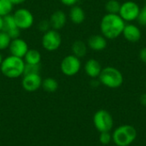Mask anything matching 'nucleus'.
<instances>
[{"label":"nucleus","instance_id":"f8f14e48","mask_svg":"<svg viewBox=\"0 0 146 146\" xmlns=\"http://www.w3.org/2000/svg\"><path fill=\"white\" fill-rule=\"evenodd\" d=\"M3 31L7 33L8 35L10 37L11 39L20 38V29L15 24V21L14 20L13 15H7L3 16Z\"/></svg>","mask_w":146,"mask_h":146},{"label":"nucleus","instance_id":"f257e3e1","mask_svg":"<svg viewBox=\"0 0 146 146\" xmlns=\"http://www.w3.org/2000/svg\"><path fill=\"white\" fill-rule=\"evenodd\" d=\"M125 21L118 14H106L101 20L100 29L103 36L114 39L122 34Z\"/></svg>","mask_w":146,"mask_h":146},{"label":"nucleus","instance_id":"f704fd0d","mask_svg":"<svg viewBox=\"0 0 146 146\" xmlns=\"http://www.w3.org/2000/svg\"><path fill=\"white\" fill-rule=\"evenodd\" d=\"M145 5H146V2H145Z\"/></svg>","mask_w":146,"mask_h":146},{"label":"nucleus","instance_id":"5701e85b","mask_svg":"<svg viewBox=\"0 0 146 146\" xmlns=\"http://www.w3.org/2000/svg\"><path fill=\"white\" fill-rule=\"evenodd\" d=\"M39 71H40V65L39 64H28V63H25L23 75L37 74H39Z\"/></svg>","mask_w":146,"mask_h":146},{"label":"nucleus","instance_id":"4468645a","mask_svg":"<svg viewBox=\"0 0 146 146\" xmlns=\"http://www.w3.org/2000/svg\"><path fill=\"white\" fill-rule=\"evenodd\" d=\"M49 21L51 28L58 31L65 26L67 22V15L62 10H56L52 13Z\"/></svg>","mask_w":146,"mask_h":146},{"label":"nucleus","instance_id":"ddd939ff","mask_svg":"<svg viewBox=\"0 0 146 146\" xmlns=\"http://www.w3.org/2000/svg\"><path fill=\"white\" fill-rule=\"evenodd\" d=\"M122 35L127 41L136 43L141 38V31L133 24H127L124 27Z\"/></svg>","mask_w":146,"mask_h":146},{"label":"nucleus","instance_id":"a211bd4d","mask_svg":"<svg viewBox=\"0 0 146 146\" xmlns=\"http://www.w3.org/2000/svg\"><path fill=\"white\" fill-rule=\"evenodd\" d=\"M41 54L38 50L34 49H29L26 55L23 57L25 63L28 64H40L41 62Z\"/></svg>","mask_w":146,"mask_h":146},{"label":"nucleus","instance_id":"412c9836","mask_svg":"<svg viewBox=\"0 0 146 146\" xmlns=\"http://www.w3.org/2000/svg\"><path fill=\"white\" fill-rule=\"evenodd\" d=\"M121 5L117 0H109L105 3V9L108 14H119Z\"/></svg>","mask_w":146,"mask_h":146},{"label":"nucleus","instance_id":"7c9ffc66","mask_svg":"<svg viewBox=\"0 0 146 146\" xmlns=\"http://www.w3.org/2000/svg\"><path fill=\"white\" fill-rule=\"evenodd\" d=\"M10 1L13 3V5H17V4H21V3H25L27 0H10Z\"/></svg>","mask_w":146,"mask_h":146},{"label":"nucleus","instance_id":"72a5a7b5","mask_svg":"<svg viewBox=\"0 0 146 146\" xmlns=\"http://www.w3.org/2000/svg\"><path fill=\"white\" fill-rule=\"evenodd\" d=\"M145 89H146V82H145Z\"/></svg>","mask_w":146,"mask_h":146},{"label":"nucleus","instance_id":"473e14b6","mask_svg":"<svg viewBox=\"0 0 146 146\" xmlns=\"http://www.w3.org/2000/svg\"><path fill=\"white\" fill-rule=\"evenodd\" d=\"M3 56H2V55H1V53H0V66H1V64H2V62H3Z\"/></svg>","mask_w":146,"mask_h":146},{"label":"nucleus","instance_id":"b1692460","mask_svg":"<svg viewBox=\"0 0 146 146\" xmlns=\"http://www.w3.org/2000/svg\"><path fill=\"white\" fill-rule=\"evenodd\" d=\"M10 42L11 38L8 33L3 31H0V50H3L9 48Z\"/></svg>","mask_w":146,"mask_h":146},{"label":"nucleus","instance_id":"dca6fc26","mask_svg":"<svg viewBox=\"0 0 146 146\" xmlns=\"http://www.w3.org/2000/svg\"><path fill=\"white\" fill-rule=\"evenodd\" d=\"M89 48L96 51L104 50L107 46L106 38L103 35H92L88 38L87 41Z\"/></svg>","mask_w":146,"mask_h":146},{"label":"nucleus","instance_id":"c85d7f7f","mask_svg":"<svg viewBox=\"0 0 146 146\" xmlns=\"http://www.w3.org/2000/svg\"><path fill=\"white\" fill-rule=\"evenodd\" d=\"M139 58L140 60L146 64V47H144L140 51H139Z\"/></svg>","mask_w":146,"mask_h":146},{"label":"nucleus","instance_id":"a878e982","mask_svg":"<svg viewBox=\"0 0 146 146\" xmlns=\"http://www.w3.org/2000/svg\"><path fill=\"white\" fill-rule=\"evenodd\" d=\"M137 20H138L139 24H141L143 26H146V5H145L140 9V12L139 14Z\"/></svg>","mask_w":146,"mask_h":146},{"label":"nucleus","instance_id":"20e7f679","mask_svg":"<svg viewBox=\"0 0 146 146\" xmlns=\"http://www.w3.org/2000/svg\"><path fill=\"white\" fill-rule=\"evenodd\" d=\"M98 78L101 84L112 89L120 87L123 83V75L121 72L114 67L102 68Z\"/></svg>","mask_w":146,"mask_h":146},{"label":"nucleus","instance_id":"39448f33","mask_svg":"<svg viewBox=\"0 0 146 146\" xmlns=\"http://www.w3.org/2000/svg\"><path fill=\"white\" fill-rule=\"evenodd\" d=\"M93 124L95 128L100 133L110 132L114 126L113 116L109 111L99 110L93 115Z\"/></svg>","mask_w":146,"mask_h":146},{"label":"nucleus","instance_id":"423d86ee","mask_svg":"<svg viewBox=\"0 0 146 146\" xmlns=\"http://www.w3.org/2000/svg\"><path fill=\"white\" fill-rule=\"evenodd\" d=\"M41 42L44 50L55 51L58 50L62 44V36L57 30L50 29L44 33Z\"/></svg>","mask_w":146,"mask_h":146},{"label":"nucleus","instance_id":"9d476101","mask_svg":"<svg viewBox=\"0 0 146 146\" xmlns=\"http://www.w3.org/2000/svg\"><path fill=\"white\" fill-rule=\"evenodd\" d=\"M9 49L12 56L21 58H23L26 53L27 52V50H29L27 43L21 38L11 39Z\"/></svg>","mask_w":146,"mask_h":146},{"label":"nucleus","instance_id":"aec40b11","mask_svg":"<svg viewBox=\"0 0 146 146\" xmlns=\"http://www.w3.org/2000/svg\"><path fill=\"white\" fill-rule=\"evenodd\" d=\"M42 88L46 92H55L58 89V82L53 78H46L42 80Z\"/></svg>","mask_w":146,"mask_h":146},{"label":"nucleus","instance_id":"7ed1b4c3","mask_svg":"<svg viewBox=\"0 0 146 146\" xmlns=\"http://www.w3.org/2000/svg\"><path fill=\"white\" fill-rule=\"evenodd\" d=\"M137 138V130L132 125H121L115 129L112 140L117 146H129Z\"/></svg>","mask_w":146,"mask_h":146},{"label":"nucleus","instance_id":"f3484780","mask_svg":"<svg viewBox=\"0 0 146 146\" xmlns=\"http://www.w3.org/2000/svg\"><path fill=\"white\" fill-rule=\"evenodd\" d=\"M69 18L71 21L74 24H81L86 18V14L83 9L78 5H74L71 7L69 11Z\"/></svg>","mask_w":146,"mask_h":146},{"label":"nucleus","instance_id":"6e6552de","mask_svg":"<svg viewBox=\"0 0 146 146\" xmlns=\"http://www.w3.org/2000/svg\"><path fill=\"white\" fill-rule=\"evenodd\" d=\"M16 26L20 30H26L30 28L34 21V17L32 12L27 9H18L13 15Z\"/></svg>","mask_w":146,"mask_h":146},{"label":"nucleus","instance_id":"0eeeda50","mask_svg":"<svg viewBox=\"0 0 146 146\" xmlns=\"http://www.w3.org/2000/svg\"><path fill=\"white\" fill-rule=\"evenodd\" d=\"M60 68L62 73L66 76H74L80 70L81 62L79 57L74 55H68L62 59Z\"/></svg>","mask_w":146,"mask_h":146},{"label":"nucleus","instance_id":"1a4fd4ad","mask_svg":"<svg viewBox=\"0 0 146 146\" xmlns=\"http://www.w3.org/2000/svg\"><path fill=\"white\" fill-rule=\"evenodd\" d=\"M139 12L140 8L135 2L127 1L121 5L118 15L123 19L124 21L130 22L138 19Z\"/></svg>","mask_w":146,"mask_h":146},{"label":"nucleus","instance_id":"2eb2a0df","mask_svg":"<svg viewBox=\"0 0 146 146\" xmlns=\"http://www.w3.org/2000/svg\"><path fill=\"white\" fill-rule=\"evenodd\" d=\"M101 71H102L101 64L96 59L91 58L85 64V72H86V74L89 77H91L92 79L98 78L99 76Z\"/></svg>","mask_w":146,"mask_h":146},{"label":"nucleus","instance_id":"f03ea898","mask_svg":"<svg viewBox=\"0 0 146 146\" xmlns=\"http://www.w3.org/2000/svg\"><path fill=\"white\" fill-rule=\"evenodd\" d=\"M25 62L23 58L15 56H9L4 58L0 66L2 74L9 79H16L23 75Z\"/></svg>","mask_w":146,"mask_h":146},{"label":"nucleus","instance_id":"6ab92c4d","mask_svg":"<svg viewBox=\"0 0 146 146\" xmlns=\"http://www.w3.org/2000/svg\"><path fill=\"white\" fill-rule=\"evenodd\" d=\"M72 52L73 55L79 58L84 57L87 52V46L83 41L75 40L72 44Z\"/></svg>","mask_w":146,"mask_h":146},{"label":"nucleus","instance_id":"9b49d317","mask_svg":"<svg viewBox=\"0 0 146 146\" xmlns=\"http://www.w3.org/2000/svg\"><path fill=\"white\" fill-rule=\"evenodd\" d=\"M42 78L39 74L24 75L22 79V87L25 91L33 92L38 90L42 86Z\"/></svg>","mask_w":146,"mask_h":146},{"label":"nucleus","instance_id":"2f4dec72","mask_svg":"<svg viewBox=\"0 0 146 146\" xmlns=\"http://www.w3.org/2000/svg\"><path fill=\"white\" fill-rule=\"evenodd\" d=\"M3 17L0 15V31H3Z\"/></svg>","mask_w":146,"mask_h":146},{"label":"nucleus","instance_id":"cd10ccee","mask_svg":"<svg viewBox=\"0 0 146 146\" xmlns=\"http://www.w3.org/2000/svg\"><path fill=\"white\" fill-rule=\"evenodd\" d=\"M79 0H60V2L62 3H63L64 5L66 6H74V5H76V3H78Z\"/></svg>","mask_w":146,"mask_h":146},{"label":"nucleus","instance_id":"bb28decb","mask_svg":"<svg viewBox=\"0 0 146 146\" xmlns=\"http://www.w3.org/2000/svg\"><path fill=\"white\" fill-rule=\"evenodd\" d=\"M50 21H47V20H43L41 21L39 23H38V29L44 33L47 32L48 30L50 29Z\"/></svg>","mask_w":146,"mask_h":146},{"label":"nucleus","instance_id":"4be33fe9","mask_svg":"<svg viewBox=\"0 0 146 146\" xmlns=\"http://www.w3.org/2000/svg\"><path fill=\"white\" fill-rule=\"evenodd\" d=\"M13 6L10 0H0V15L3 17L9 15L13 9Z\"/></svg>","mask_w":146,"mask_h":146},{"label":"nucleus","instance_id":"393cba45","mask_svg":"<svg viewBox=\"0 0 146 146\" xmlns=\"http://www.w3.org/2000/svg\"><path fill=\"white\" fill-rule=\"evenodd\" d=\"M99 141L102 145H109L112 141V134L110 132H103L100 133L99 135Z\"/></svg>","mask_w":146,"mask_h":146},{"label":"nucleus","instance_id":"c756f323","mask_svg":"<svg viewBox=\"0 0 146 146\" xmlns=\"http://www.w3.org/2000/svg\"><path fill=\"white\" fill-rule=\"evenodd\" d=\"M139 100H140V103H141V104H142V105L146 106V93H144V94H142V95H141V97H140Z\"/></svg>","mask_w":146,"mask_h":146}]
</instances>
